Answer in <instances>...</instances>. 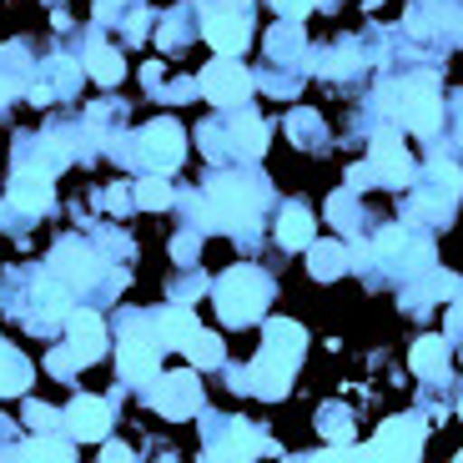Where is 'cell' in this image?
I'll list each match as a JSON object with an SVG mask.
<instances>
[{
	"label": "cell",
	"instance_id": "cell-1",
	"mask_svg": "<svg viewBox=\"0 0 463 463\" xmlns=\"http://www.w3.org/2000/svg\"><path fill=\"white\" fill-rule=\"evenodd\" d=\"M267 298H272V282H267L262 267H232L227 278L217 282V313H222V323H232V327L257 323Z\"/></svg>",
	"mask_w": 463,
	"mask_h": 463
},
{
	"label": "cell",
	"instance_id": "cell-2",
	"mask_svg": "<svg viewBox=\"0 0 463 463\" xmlns=\"http://www.w3.org/2000/svg\"><path fill=\"white\" fill-rule=\"evenodd\" d=\"M207 217L217 227H252L257 222V186L242 182V176H217L207 192Z\"/></svg>",
	"mask_w": 463,
	"mask_h": 463
},
{
	"label": "cell",
	"instance_id": "cell-3",
	"mask_svg": "<svg viewBox=\"0 0 463 463\" xmlns=\"http://www.w3.org/2000/svg\"><path fill=\"white\" fill-rule=\"evenodd\" d=\"M388 106H393V116L408 131H423V137H429V131L439 127V86H433V76H413V81L393 86V91H388Z\"/></svg>",
	"mask_w": 463,
	"mask_h": 463
},
{
	"label": "cell",
	"instance_id": "cell-4",
	"mask_svg": "<svg viewBox=\"0 0 463 463\" xmlns=\"http://www.w3.org/2000/svg\"><path fill=\"white\" fill-rule=\"evenodd\" d=\"M292 363H298V347L267 343L262 353H257L252 373L237 378V388H252V393H262V398H282L288 393V383H292Z\"/></svg>",
	"mask_w": 463,
	"mask_h": 463
},
{
	"label": "cell",
	"instance_id": "cell-5",
	"mask_svg": "<svg viewBox=\"0 0 463 463\" xmlns=\"http://www.w3.org/2000/svg\"><path fill=\"white\" fill-rule=\"evenodd\" d=\"M116 363H121V378L127 383H151L156 378V327H151V317H141V323L127 333Z\"/></svg>",
	"mask_w": 463,
	"mask_h": 463
},
{
	"label": "cell",
	"instance_id": "cell-6",
	"mask_svg": "<svg viewBox=\"0 0 463 463\" xmlns=\"http://www.w3.org/2000/svg\"><path fill=\"white\" fill-rule=\"evenodd\" d=\"M202 96L217 101V106H242L247 96H252V76H247L232 56H222L217 66L202 71Z\"/></svg>",
	"mask_w": 463,
	"mask_h": 463
},
{
	"label": "cell",
	"instance_id": "cell-7",
	"mask_svg": "<svg viewBox=\"0 0 463 463\" xmlns=\"http://www.w3.org/2000/svg\"><path fill=\"white\" fill-rule=\"evenodd\" d=\"M418 453H423V423L413 418H388L368 443V458H418Z\"/></svg>",
	"mask_w": 463,
	"mask_h": 463
},
{
	"label": "cell",
	"instance_id": "cell-8",
	"mask_svg": "<svg viewBox=\"0 0 463 463\" xmlns=\"http://www.w3.org/2000/svg\"><path fill=\"white\" fill-rule=\"evenodd\" d=\"M373 176H378L383 186H403L408 176H413V156H408V146L393 131H378V137H373Z\"/></svg>",
	"mask_w": 463,
	"mask_h": 463
},
{
	"label": "cell",
	"instance_id": "cell-9",
	"mask_svg": "<svg viewBox=\"0 0 463 463\" xmlns=\"http://www.w3.org/2000/svg\"><path fill=\"white\" fill-rule=\"evenodd\" d=\"M151 403L162 408V418H192L202 403V388L192 373H172V378L156 383V393H151Z\"/></svg>",
	"mask_w": 463,
	"mask_h": 463
},
{
	"label": "cell",
	"instance_id": "cell-10",
	"mask_svg": "<svg viewBox=\"0 0 463 463\" xmlns=\"http://www.w3.org/2000/svg\"><path fill=\"white\" fill-rule=\"evenodd\" d=\"M141 151H146V162L151 166H162V172H172V166H182V127L176 121H151L146 131H141Z\"/></svg>",
	"mask_w": 463,
	"mask_h": 463
},
{
	"label": "cell",
	"instance_id": "cell-11",
	"mask_svg": "<svg viewBox=\"0 0 463 463\" xmlns=\"http://www.w3.org/2000/svg\"><path fill=\"white\" fill-rule=\"evenodd\" d=\"M202 35H207V46H217L222 56H237V51H247V11H212Z\"/></svg>",
	"mask_w": 463,
	"mask_h": 463
},
{
	"label": "cell",
	"instance_id": "cell-12",
	"mask_svg": "<svg viewBox=\"0 0 463 463\" xmlns=\"http://www.w3.org/2000/svg\"><path fill=\"white\" fill-rule=\"evenodd\" d=\"M11 207L25 212V217H41L51 207V176H41L35 166H21L11 176Z\"/></svg>",
	"mask_w": 463,
	"mask_h": 463
},
{
	"label": "cell",
	"instance_id": "cell-13",
	"mask_svg": "<svg viewBox=\"0 0 463 463\" xmlns=\"http://www.w3.org/2000/svg\"><path fill=\"white\" fill-rule=\"evenodd\" d=\"M51 272H56V278H66L71 288H76V282H96V257L86 252L81 242H76V237H66V242H56V252H51Z\"/></svg>",
	"mask_w": 463,
	"mask_h": 463
},
{
	"label": "cell",
	"instance_id": "cell-14",
	"mask_svg": "<svg viewBox=\"0 0 463 463\" xmlns=\"http://www.w3.org/2000/svg\"><path fill=\"white\" fill-rule=\"evenodd\" d=\"M66 327H71V353H76V363H96L106 353V327L96 313H71Z\"/></svg>",
	"mask_w": 463,
	"mask_h": 463
},
{
	"label": "cell",
	"instance_id": "cell-15",
	"mask_svg": "<svg viewBox=\"0 0 463 463\" xmlns=\"http://www.w3.org/2000/svg\"><path fill=\"white\" fill-rule=\"evenodd\" d=\"M66 423H71V433H76V439H81V443H91V439H101V433L111 429V408H106L101 398L81 393V398H76V403H71Z\"/></svg>",
	"mask_w": 463,
	"mask_h": 463
},
{
	"label": "cell",
	"instance_id": "cell-16",
	"mask_svg": "<svg viewBox=\"0 0 463 463\" xmlns=\"http://www.w3.org/2000/svg\"><path fill=\"white\" fill-rule=\"evenodd\" d=\"M35 317H41L35 327L56 323V317H71V282L66 278H56V272H51V278L35 288Z\"/></svg>",
	"mask_w": 463,
	"mask_h": 463
},
{
	"label": "cell",
	"instance_id": "cell-17",
	"mask_svg": "<svg viewBox=\"0 0 463 463\" xmlns=\"http://www.w3.org/2000/svg\"><path fill=\"white\" fill-rule=\"evenodd\" d=\"M378 257H388V262H398V257H403L408 267H423V262H433V247L429 242H413L403 227H388L378 237Z\"/></svg>",
	"mask_w": 463,
	"mask_h": 463
},
{
	"label": "cell",
	"instance_id": "cell-18",
	"mask_svg": "<svg viewBox=\"0 0 463 463\" xmlns=\"http://www.w3.org/2000/svg\"><path fill=\"white\" fill-rule=\"evenodd\" d=\"M151 327H156V343H162V347H182L202 323L192 317V307H182V302H176V307H166L162 317H151Z\"/></svg>",
	"mask_w": 463,
	"mask_h": 463
},
{
	"label": "cell",
	"instance_id": "cell-19",
	"mask_svg": "<svg viewBox=\"0 0 463 463\" xmlns=\"http://www.w3.org/2000/svg\"><path fill=\"white\" fill-rule=\"evenodd\" d=\"M262 433L247 429V423H232L227 429V443H217V449H207V458H252V453H262Z\"/></svg>",
	"mask_w": 463,
	"mask_h": 463
},
{
	"label": "cell",
	"instance_id": "cell-20",
	"mask_svg": "<svg viewBox=\"0 0 463 463\" xmlns=\"http://www.w3.org/2000/svg\"><path fill=\"white\" fill-rule=\"evenodd\" d=\"M25 388H31V363H25L11 343H0V398L25 393Z\"/></svg>",
	"mask_w": 463,
	"mask_h": 463
},
{
	"label": "cell",
	"instance_id": "cell-21",
	"mask_svg": "<svg viewBox=\"0 0 463 463\" xmlns=\"http://www.w3.org/2000/svg\"><path fill=\"white\" fill-rule=\"evenodd\" d=\"M313 232H317V222H313V212H307V207H288L278 217V242L282 247H307V242H313Z\"/></svg>",
	"mask_w": 463,
	"mask_h": 463
},
{
	"label": "cell",
	"instance_id": "cell-22",
	"mask_svg": "<svg viewBox=\"0 0 463 463\" xmlns=\"http://www.w3.org/2000/svg\"><path fill=\"white\" fill-rule=\"evenodd\" d=\"M408 363H413L418 378H439L443 363H449V347H443V337H418L413 353H408Z\"/></svg>",
	"mask_w": 463,
	"mask_h": 463
},
{
	"label": "cell",
	"instance_id": "cell-23",
	"mask_svg": "<svg viewBox=\"0 0 463 463\" xmlns=\"http://www.w3.org/2000/svg\"><path fill=\"white\" fill-rule=\"evenodd\" d=\"M232 141H237V146H242L247 156H262V151H267V127H262V116L247 111L242 121L232 127Z\"/></svg>",
	"mask_w": 463,
	"mask_h": 463
},
{
	"label": "cell",
	"instance_id": "cell-24",
	"mask_svg": "<svg viewBox=\"0 0 463 463\" xmlns=\"http://www.w3.org/2000/svg\"><path fill=\"white\" fill-rule=\"evenodd\" d=\"M86 71H91L101 86H111V81H121V56H116L111 46H91L86 51Z\"/></svg>",
	"mask_w": 463,
	"mask_h": 463
},
{
	"label": "cell",
	"instance_id": "cell-25",
	"mask_svg": "<svg viewBox=\"0 0 463 463\" xmlns=\"http://www.w3.org/2000/svg\"><path fill=\"white\" fill-rule=\"evenodd\" d=\"M182 353L192 363H202V368H212V363H222V337H212V333H202V327H197V333L182 343Z\"/></svg>",
	"mask_w": 463,
	"mask_h": 463
},
{
	"label": "cell",
	"instance_id": "cell-26",
	"mask_svg": "<svg viewBox=\"0 0 463 463\" xmlns=\"http://www.w3.org/2000/svg\"><path fill=\"white\" fill-rule=\"evenodd\" d=\"M172 202L176 197H172V186H166L162 176H146V182L137 186V207H146V212H166Z\"/></svg>",
	"mask_w": 463,
	"mask_h": 463
},
{
	"label": "cell",
	"instance_id": "cell-27",
	"mask_svg": "<svg viewBox=\"0 0 463 463\" xmlns=\"http://www.w3.org/2000/svg\"><path fill=\"white\" fill-rule=\"evenodd\" d=\"M307 267H313V278H337V272H343V252H337L333 242H317L313 247V257H307Z\"/></svg>",
	"mask_w": 463,
	"mask_h": 463
},
{
	"label": "cell",
	"instance_id": "cell-28",
	"mask_svg": "<svg viewBox=\"0 0 463 463\" xmlns=\"http://www.w3.org/2000/svg\"><path fill=\"white\" fill-rule=\"evenodd\" d=\"M71 443H61V439H35V443H21L15 449V458H56V463H66L71 458Z\"/></svg>",
	"mask_w": 463,
	"mask_h": 463
},
{
	"label": "cell",
	"instance_id": "cell-29",
	"mask_svg": "<svg viewBox=\"0 0 463 463\" xmlns=\"http://www.w3.org/2000/svg\"><path fill=\"white\" fill-rule=\"evenodd\" d=\"M298 25H272V31H267V46H272V56H292V51H298Z\"/></svg>",
	"mask_w": 463,
	"mask_h": 463
},
{
	"label": "cell",
	"instance_id": "cell-30",
	"mask_svg": "<svg viewBox=\"0 0 463 463\" xmlns=\"http://www.w3.org/2000/svg\"><path fill=\"white\" fill-rule=\"evenodd\" d=\"M267 343L302 347V327H298V323H267Z\"/></svg>",
	"mask_w": 463,
	"mask_h": 463
},
{
	"label": "cell",
	"instance_id": "cell-31",
	"mask_svg": "<svg viewBox=\"0 0 463 463\" xmlns=\"http://www.w3.org/2000/svg\"><path fill=\"white\" fill-rule=\"evenodd\" d=\"M46 368L56 373V378H71V373H76V353H71V347H56L46 358Z\"/></svg>",
	"mask_w": 463,
	"mask_h": 463
},
{
	"label": "cell",
	"instance_id": "cell-32",
	"mask_svg": "<svg viewBox=\"0 0 463 463\" xmlns=\"http://www.w3.org/2000/svg\"><path fill=\"white\" fill-rule=\"evenodd\" d=\"M25 423H31V429H56V408H46V403H25Z\"/></svg>",
	"mask_w": 463,
	"mask_h": 463
},
{
	"label": "cell",
	"instance_id": "cell-33",
	"mask_svg": "<svg viewBox=\"0 0 463 463\" xmlns=\"http://www.w3.org/2000/svg\"><path fill=\"white\" fill-rule=\"evenodd\" d=\"M272 5H278V11L288 15V21H302V15L313 11V0H272Z\"/></svg>",
	"mask_w": 463,
	"mask_h": 463
},
{
	"label": "cell",
	"instance_id": "cell-34",
	"mask_svg": "<svg viewBox=\"0 0 463 463\" xmlns=\"http://www.w3.org/2000/svg\"><path fill=\"white\" fill-rule=\"evenodd\" d=\"M333 222H337V227L353 222V197H347V192H337V197H333Z\"/></svg>",
	"mask_w": 463,
	"mask_h": 463
},
{
	"label": "cell",
	"instance_id": "cell-35",
	"mask_svg": "<svg viewBox=\"0 0 463 463\" xmlns=\"http://www.w3.org/2000/svg\"><path fill=\"white\" fill-rule=\"evenodd\" d=\"M323 429L333 433L337 443H353V429H347V418H337V413H333V418H323Z\"/></svg>",
	"mask_w": 463,
	"mask_h": 463
},
{
	"label": "cell",
	"instance_id": "cell-36",
	"mask_svg": "<svg viewBox=\"0 0 463 463\" xmlns=\"http://www.w3.org/2000/svg\"><path fill=\"white\" fill-rule=\"evenodd\" d=\"M313 121H317L313 111H298V116H292V137H298V141H307V137H313Z\"/></svg>",
	"mask_w": 463,
	"mask_h": 463
},
{
	"label": "cell",
	"instance_id": "cell-37",
	"mask_svg": "<svg viewBox=\"0 0 463 463\" xmlns=\"http://www.w3.org/2000/svg\"><path fill=\"white\" fill-rule=\"evenodd\" d=\"M172 257H176V262H192V257H197V237H176Z\"/></svg>",
	"mask_w": 463,
	"mask_h": 463
},
{
	"label": "cell",
	"instance_id": "cell-38",
	"mask_svg": "<svg viewBox=\"0 0 463 463\" xmlns=\"http://www.w3.org/2000/svg\"><path fill=\"white\" fill-rule=\"evenodd\" d=\"M101 458H106V463H116V458L127 463V458H131V449H127V443H106V449H101Z\"/></svg>",
	"mask_w": 463,
	"mask_h": 463
},
{
	"label": "cell",
	"instance_id": "cell-39",
	"mask_svg": "<svg viewBox=\"0 0 463 463\" xmlns=\"http://www.w3.org/2000/svg\"><path fill=\"white\" fill-rule=\"evenodd\" d=\"M101 207H106V212H121V207H131V202H127V192H106Z\"/></svg>",
	"mask_w": 463,
	"mask_h": 463
},
{
	"label": "cell",
	"instance_id": "cell-40",
	"mask_svg": "<svg viewBox=\"0 0 463 463\" xmlns=\"http://www.w3.org/2000/svg\"><path fill=\"white\" fill-rule=\"evenodd\" d=\"M51 96H56V91H51V86H31V101H35V106H46Z\"/></svg>",
	"mask_w": 463,
	"mask_h": 463
},
{
	"label": "cell",
	"instance_id": "cell-41",
	"mask_svg": "<svg viewBox=\"0 0 463 463\" xmlns=\"http://www.w3.org/2000/svg\"><path fill=\"white\" fill-rule=\"evenodd\" d=\"M146 25H151V15H146V11L131 15V35H146Z\"/></svg>",
	"mask_w": 463,
	"mask_h": 463
},
{
	"label": "cell",
	"instance_id": "cell-42",
	"mask_svg": "<svg viewBox=\"0 0 463 463\" xmlns=\"http://www.w3.org/2000/svg\"><path fill=\"white\" fill-rule=\"evenodd\" d=\"M222 11H247V0H217Z\"/></svg>",
	"mask_w": 463,
	"mask_h": 463
},
{
	"label": "cell",
	"instance_id": "cell-43",
	"mask_svg": "<svg viewBox=\"0 0 463 463\" xmlns=\"http://www.w3.org/2000/svg\"><path fill=\"white\" fill-rule=\"evenodd\" d=\"M0 106H5V86H0Z\"/></svg>",
	"mask_w": 463,
	"mask_h": 463
},
{
	"label": "cell",
	"instance_id": "cell-44",
	"mask_svg": "<svg viewBox=\"0 0 463 463\" xmlns=\"http://www.w3.org/2000/svg\"><path fill=\"white\" fill-rule=\"evenodd\" d=\"M368 5H378V0H368Z\"/></svg>",
	"mask_w": 463,
	"mask_h": 463
}]
</instances>
